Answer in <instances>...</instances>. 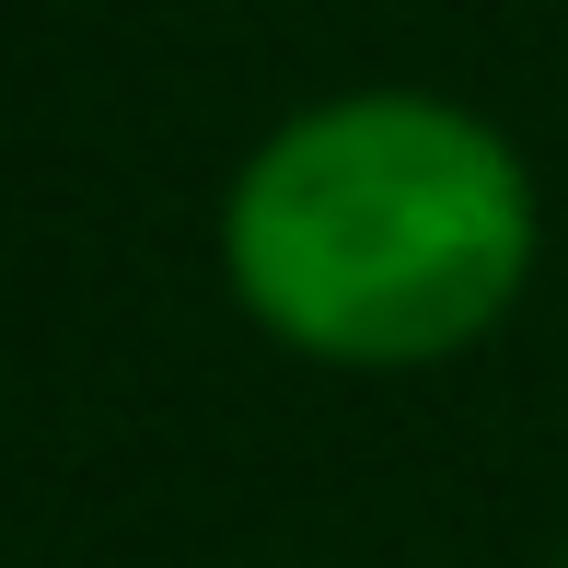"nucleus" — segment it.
<instances>
[{
    "label": "nucleus",
    "mask_w": 568,
    "mask_h": 568,
    "mask_svg": "<svg viewBox=\"0 0 568 568\" xmlns=\"http://www.w3.org/2000/svg\"><path fill=\"white\" fill-rule=\"evenodd\" d=\"M534 174L442 93H337L255 140L221 197V278L325 372H429L534 278Z\"/></svg>",
    "instance_id": "1"
},
{
    "label": "nucleus",
    "mask_w": 568,
    "mask_h": 568,
    "mask_svg": "<svg viewBox=\"0 0 568 568\" xmlns=\"http://www.w3.org/2000/svg\"><path fill=\"white\" fill-rule=\"evenodd\" d=\"M557 568H568V557H557Z\"/></svg>",
    "instance_id": "2"
}]
</instances>
